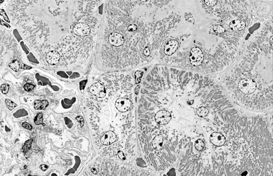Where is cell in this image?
I'll return each mask as SVG.
<instances>
[{
    "label": "cell",
    "instance_id": "6da1fadb",
    "mask_svg": "<svg viewBox=\"0 0 273 176\" xmlns=\"http://www.w3.org/2000/svg\"><path fill=\"white\" fill-rule=\"evenodd\" d=\"M238 88L243 94H251L256 91L257 84L252 79L246 78L240 80L238 83Z\"/></svg>",
    "mask_w": 273,
    "mask_h": 176
},
{
    "label": "cell",
    "instance_id": "7a4b0ae2",
    "mask_svg": "<svg viewBox=\"0 0 273 176\" xmlns=\"http://www.w3.org/2000/svg\"><path fill=\"white\" fill-rule=\"evenodd\" d=\"M204 60V54L201 50L198 47L192 49L189 56V60L191 65L198 67L201 65Z\"/></svg>",
    "mask_w": 273,
    "mask_h": 176
},
{
    "label": "cell",
    "instance_id": "3957f363",
    "mask_svg": "<svg viewBox=\"0 0 273 176\" xmlns=\"http://www.w3.org/2000/svg\"><path fill=\"white\" fill-rule=\"evenodd\" d=\"M171 118L172 115L170 112L166 110H160L155 115V120L160 125H164L168 124Z\"/></svg>",
    "mask_w": 273,
    "mask_h": 176
},
{
    "label": "cell",
    "instance_id": "277c9868",
    "mask_svg": "<svg viewBox=\"0 0 273 176\" xmlns=\"http://www.w3.org/2000/svg\"><path fill=\"white\" fill-rule=\"evenodd\" d=\"M74 33L79 36H86L90 33L89 26L84 23H78L73 27Z\"/></svg>",
    "mask_w": 273,
    "mask_h": 176
},
{
    "label": "cell",
    "instance_id": "5b68a950",
    "mask_svg": "<svg viewBox=\"0 0 273 176\" xmlns=\"http://www.w3.org/2000/svg\"><path fill=\"white\" fill-rule=\"evenodd\" d=\"M90 91L93 95L99 98H104L106 95L105 87L99 83L93 84L90 88Z\"/></svg>",
    "mask_w": 273,
    "mask_h": 176
},
{
    "label": "cell",
    "instance_id": "8992f818",
    "mask_svg": "<svg viewBox=\"0 0 273 176\" xmlns=\"http://www.w3.org/2000/svg\"><path fill=\"white\" fill-rule=\"evenodd\" d=\"M210 141L215 147H220L224 145L226 142V137L224 135L219 132H214L210 136Z\"/></svg>",
    "mask_w": 273,
    "mask_h": 176
},
{
    "label": "cell",
    "instance_id": "52a82bcc",
    "mask_svg": "<svg viewBox=\"0 0 273 176\" xmlns=\"http://www.w3.org/2000/svg\"><path fill=\"white\" fill-rule=\"evenodd\" d=\"M109 40L111 45L116 47L122 45L125 42V39L123 35L116 32H113L110 34L109 36Z\"/></svg>",
    "mask_w": 273,
    "mask_h": 176
},
{
    "label": "cell",
    "instance_id": "ba28073f",
    "mask_svg": "<svg viewBox=\"0 0 273 176\" xmlns=\"http://www.w3.org/2000/svg\"><path fill=\"white\" fill-rule=\"evenodd\" d=\"M131 103L129 99L126 98H120L116 100V108L121 112H125L129 110Z\"/></svg>",
    "mask_w": 273,
    "mask_h": 176
},
{
    "label": "cell",
    "instance_id": "9c48e42d",
    "mask_svg": "<svg viewBox=\"0 0 273 176\" xmlns=\"http://www.w3.org/2000/svg\"><path fill=\"white\" fill-rule=\"evenodd\" d=\"M117 140L115 134L113 131H108L105 133L100 139V142L104 145H110Z\"/></svg>",
    "mask_w": 273,
    "mask_h": 176
},
{
    "label": "cell",
    "instance_id": "30bf717a",
    "mask_svg": "<svg viewBox=\"0 0 273 176\" xmlns=\"http://www.w3.org/2000/svg\"><path fill=\"white\" fill-rule=\"evenodd\" d=\"M178 45L177 40H169L165 45L164 52L167 56H171L177 51Z\"/></svg>",
    "mask_w": 273,
    "mask_h": 176
},
{
    "label": "cell",
    "instance_id": "8fae6325",
    "mask_svg": "<svg viewBox=\"0 0 273 176\" xmlns=\"http://www.w3.org/2000/svg\"><path fill=\"white\" fill-rule=\"evenodd\" d=\"M60 56L56 51H50L46 56V60L50 65H56L59 62Z\"/></svg>",
    "mask_w": 273,
    "mask_h": 176
},
{
    "label": "cell",
    "instance_id": "7c38bea8",
    "mask_svg": "<svg viewBox=\"0 0 273 176\" xmlns=\"http://www.w3.org/2000/svg\"><path fill=\"white\" fill-rule=\"evenodd\" d=\"M245 23L241 20H235L231 21L229 24V27L234 31H241L245 27Z\"/></svg>",
    "mask_w": 273,
    "mask_h": 176
},
{
    "label": "cell",
    "instance_id": "4fadbf2b",
    "mask_svg": "<svg viewBox=\"0 0 273 176\" xmlns=\"http://www.w3.org/2000/svg\"><path fill=\"white\" fill-rule=\"evenodd\" d=\"M163 140L164 138L162 135H156L152 141L153 148L156 151H160L162 150L163 147Z\"/></svg>",
    "mask_w": 273,
    "mask_h": 176
},
{
    "label": "cell",
    "instance_id": "5bb4252c",
    "mask_svg": "<svg viewBox=\"0 0 273 176\" xmlns=\"http://www.w3.org/2000/svg\"><path fill=\"white\" fill-rule=\"evenodd\" d=\"M49 102L47 100H35L34 102V108L36 110H44L49 105Z\"/></svg>",
    "mask_w": 273,
    "mask_h": 176
},
{
    "label": "cell",
    "instance_id": "9a60e30c",
    "mask_svg": "<svg viewBox=\"0 0 273 176\" xmlns=\"http://www.w3.org/2000/svg\"><path fill=\"white\" fill-rule=\"evenodd\" d=\"M196 114L198 117H201V118H204V117H207L208 115L209 110L205 107L201 106L197 109Z\"/></svg>",
    "mask_w": 273,
    "mask_h": 176
},
{
    "label": "cell",
    "instance_id": "2e32d148",
    "mask_svg": "<svg viewBox=\"0 0 273 176\" xmlns=\"http://www.w3.org/2000/svg\"><path fill=\"white\" fill-rule=\"evenodd\" d=\"M9 67L14 72H18L20 67V62L17 60H13L11 62L9 63Z\"/></svg>",
    "mask_w": 273,
    "mask_h": 176
},
{
    "label": "cell",
    "instance_id": "e0dca14e",
    "mask_svg": "<svg viewBox=\"0 0 273 176\" xmlns=\"http://www.w3.org/2000/svg\"><path fill=\"white\" fill-rule=\"evenodd\" d=\"M43 114L41 112H39L38 114H37L35 116V118H34V120L35 125H42L43 126L46 125L43 123Z\"/></svg>",
    "mask_w": 273,
    "mask_h": 176
},
{
    "label": "cell",
    "instance_id": "ac0fdd59",
    "mask_svg": "<svg viewBox=\"0 0 273 176\" xmlns=\"http://www.w3.org/2000/svg\"><path fill=\"white\" fill-rule=\"evenodd\" d=\"M33 141V139H30L27 140L24 143V145H23L22 147V151L24 153H26L30 151V149L32 147V142Z\"/></svg>",
    "mask_w": 273,
    "mask_h": 176
},
{
    "label": "cell",
    "instance_id": "d6986e66",
    "mask_svg": "<svg viewBox=\"0 0 273 176\" xmlns=\"http://www.w3.org/2000/svg\"><path fill=\"white\" fill-rule=\"evenodd\" d=\"M205 143L202 140L198 139L195 143V147L198 151H201L204 148Z\"/></svg>",
    "mask_w": 273,
    "mask_h": 176
},
{
    "label": "cell",
    "instance_id": "ffe728a7",
    "mask_svg": "<svg viewBox=\"0 0 273 176\" xmlns=\"http://www.w3.org/2000/svg\"><path fill=\"white\" fill-rule=\"evenodd\" d=\"M144 75V72L142 71H136L135 72V83L139 85L141 82V78Z\"/></svg>",
    "mask_w": 273,
    "mask_h": 176
},
{
    "label": "cell",
    "instance_id": "44dd1931",
    "mask_svg": "<svg viewBox=\"0 0 273 176\" xmlns=\"http://www.w3.org/2000/svg\"><path fill=\"white\" fill-rule=\"evenodd\" d=\"M5 103L6 104V106L7 107V108L9 110H14L16 107L17 106V104L14 103V102L12 101L10 99H6L5 100Z\"/></svg>",
    "mask_w": 273,
    "mask_h": 176
},
{
    "label": "cell",
    "instance_id": "7402d4cb",
    "mask_svg": "<svg viewBox=\"0 0 273 176\" xmlns=\"http://www.w3.org/2000/svg\"><path fill=\"white\" fill-rule=\"evenodd\" d=\"M214 31L217 34H222L225 33V29L224 27H223L222 26L218 24L215 25L213 28Z\"/></svg>",
    "mask_w": 273,
    "mask_h": 176
},
{
    "label": "cell",
    "instance_id": "603a6c76",
    "mask_svg": "<svg viewBox=\"0 0 273 176\" xmlns=\"http://www.w3.org/2000/svg\"><path fill=\"white\" fill-rule=\"evenodd\" d=\"M9 87H10V86H9V84H2L0 87V89H1V92L3 94H8V93L9 92Z\"/></svg>",
    "mask_w": 273,
    "mask_h": 176
},
{
    "label": "cell",
    "instance_id": "cb8c5ba5",
    "mask_svg": "<svg viewBox=\"0 0 273 176\" xmlns=\"http://www.w3.org/2000/svg\"><path fill=\"white\" fill-rule=\"evenodd\" d=\"M35 87V85L33 84H30V83H27L24 86V88L25 91L30 92L33 91Z\"/></svg>",
    "mask_w": 273,
    "mask_h": 176
},
{
    "label": "cell",
    "instance_id": "d4e9b609",
    "mask_svg": "<svg viewBox=\"0 0 273 176\" xmlns=\"http://www.w3.org/2000/svg\"><path fill=\"white\" fill-rule=\"evenodd\" d=\"M0 16H2V17L3 18V19L5 21H7L8 23H10L9 17H8L7 14L3 9H0Z\"/></svg>",
    "mask_w": 273,
    "mask_h": 176
},
{
    "label": "cell",
    "instance_id": "484cf974",
    "mask_svg": "<svg viewBox=\"0 0 273 176\" xmlns=\"http://www.w3.org/2000/svg\"><path fill=\"white\" fill-rule=\"evenodd\" d=\"M205 3L208 6L212 7H214L217 3L216 0H205L204 1Z\"/></svg>",
    "mask_w": 273,
    "mask_h": 176
},
{
    "label": "cell",
    "instance_id": "4316f807",
    "mask_svg": "<svg viewBox=\"0 0 273 176\" xmlns=\"http://www.w3.org/2000/svg\"><path fill=\"white\" fill-rule=\"evenodd\" d=\"M22 126L23 128H24L25 129H27V130H32L33 129V127L31 124H29L28 122H24L22 124Z\"/></svg>",
    "mask_w": 273,
    "mask_h": 176
},
{
    "label": "cell",
    "instance_id": "83f0119b",
    "mask_svg": "<svg viewBox=\"0 0 273 176\" xmlns=\"http://www.w3.org/2000/svg\"><path fill=\"white\" fill-rule=\"evenodd\" d=\"M136 29H137V26L136 24H130L129 26L128 27V30L129 31L133 32V31H136Z\"/></svg>",
    "mask_w": 273,
    "mask_h": 176
},
{
    "label": "cell",
    "instance_id": "f1b7e54d",
    "mask_svg": "<svg viewBox=\"0 0 273 176\" xmlns=\"http://www.w3.org/2000/svg\"><path fill=\"white\" fill-rule=\"evenodd\" d=\"M87 82H88V80H84L81 81L80 83V88L81 91L84 90Z\"/></svg>",
    "mask_w": 273,
    "mask_h": 176
},
{
    "label": "cell",
    "instance_id": "f546056e",
    "mask_svg": "<svg viewBox=\"0 0 273 176\" xmlns=\"http://www.w3.org/2000/svg\"><path fill=\"white\" fill-rule=\"evenodd\" d=\"M76 119L77 120L78 122L80 123L81 127H83V125H84V120L82 116H77V117L76 118Z\"/></svg>",
    "mask_w": 273,
    "mask_h": 176
},
{
    "label": "cell",
    "instance_id": "4dcf8cb0",
    "mask_svg": "<svg viewBox=\"0 0 273 176\" xmlns=\"http://www.w3.org/2000/svg\"><path fill=\"white\" fill-rule=\"evenodd\" d=\"M117 154H118V156L119 157L120 159L122 160H125L126 157H125V154L123 153V152L122 151H118V152H117Z\"/></svg>",
    "mask_w": 273,
    "mask_h": 176
},
{
    "label": "cell",
    "instance_id": "1f68e13d",
    "mask_svg": "<svg viewBox=\"0 0 273 176\" xmlns=\"http://www.w3.org/2000/svg\"><path fill=\"white\" fill-rule=\"evenodd\" d=\"M21 69H24V70H30V69H32V67L29 66L28 65H26V64H24V63H22L21 64Z\"/></svg>",
    "mask_w": 273,
    "mask_h": 176
},
{
    "label": "cell",
    "instance_id": "d6a6232c",
    "mask_svg": "<svg viewBox=\"0 0 273 176\" xmlns=\"http://www.w3.org/2000/svg\"><path fill=\"white\" fill-rule=\"evenodd\" d=\"M39 168H40V169L41 170H42V171H47V169H48V168H49V166H47V165H46V164H43L40 165V167H39Z\"/></svg>",
    "mask_w": 273,
    "mask_h": 176
},
{
    "label": "cell",
    "instance_id": "836d02e7",
    "mask_svg": "<svg viewBox=\"0 0 273 176\" xmlns=\"http://www.w3.org/2000/svg\"><path fill=\"white\" fill-rule=\"evenodd\" d=\"M144 54L145 56H150L151 52H150V50L149 49L148 47H146L145 49H144Z\"/></svg>",
    "mask_w": 273,
    "mask_h": 176
},
{
    "label": "cell",
    "instance_id": "e575fe53",
    "mask_svg": "<svg viewBox=\"0 0 273 176\" xmlns=\"http://www.w3.org/2000/svg\"><path fill=\"white\" fill-rule=\"evenodd\" d=\"M140 85H138L136 86V87H135V93L136 94V95H138L139 92V89H140Z\"/></svg>",
    "mask_w": 273,
    "mask_h": 176
},
{
    "label": "cell",
    "instance_id": "d590c367",
    "mask_svg": "<svg viewBox=\"0 0 273 176\" xmlns=\"http://www.w3.org/2000/svg\"><path fill=\"white\" fill-rule=\"evenodd\" d=\"M91 171H92V173L93 174H97V171L96 169L95 168H92L91 169Z\"/></svg>",
    "mask_w": 273,
    "mask_h": 176
},
{
    "label": "cell",
    "instance_id": "8d00e7d4",
    "mask_svg": "<svg viewBox=\"0 0 273 176\" xmlns=\"http://www.w3.org/2000/svg\"><path fill=\"white\" fill-rule=\"evenodd\" d=\"M270 44L271 46H273V36H271L270 39Z\"/></svg>",
    "mask_w": 273,
    "mask_h": 176
},
{
    "label": "cell",
    "instance_id": "74e56055",
    "mask_svg": "<svg viewBox=\"0 0 273 176\" xmlns=\"http://www.w3.org/2000/svg\"><path fill=\"white\" fill-rule=\"evenodd\" d=\"M4 2V0H2V1H0V3H2L3 2Z\"/></svg>",
    "mask_w": 273,
    "mask_h": 176
}]
</instances>
